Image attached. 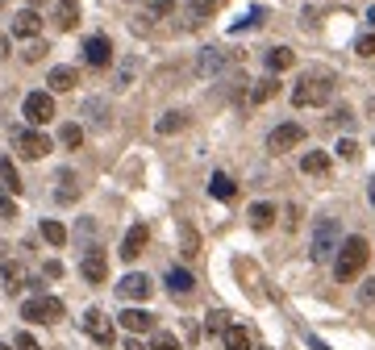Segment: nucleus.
Segmentation results:
<instances>
[{"mask_svg":"<svg viewBox=\"0 0 375 350\" xmlns=\"http://www.w3.org/2000/svg\"><path fill=\"white\" fill-rule=\"evenodd\" d=\"M0 276H4V292H8V296L25 288V267H21V263H4V271H0Z\"/></svg>","mask_w":375,"mask_h":350,"instance_id":"obj_23","label":"nucleus"},{"mask_svg":"<svg viewBox=\"0 0 375 350\" xmlns=\"http://www.w3.org/2000/svg\"><path fill=\"white\" fill-rule=\"evenodd\" d=\"M58 142H63L67 150H79V142H83V129L71 121V125H63V129H58Z\"/></svg>","mask_w":375,"mask_h":350,"instance_id":"obj_31","label":"nucleus"},{"mask_svg":"<svg viewBox=\"0 0 375 350\" xmlns=\"http://www.w3.org/2000/svg\"><path fill=\"white\" fill-rule=\"evenodd\" d=\"M184 125H188V117H184V113H163L154 129H159V134H179Z\"/></svg>","mask_w":375,"mask_h":350,"instance_id":"obj_29","label":"nucleus"},{"mask_svg":"<svg viewBox=\"0 0 375 350\" xmlns=\"http://www.w3.org/2000/svg\"><path fill=\"white\" fill-rule=\"evenodd\" d=\"M338 154H342V159H359V142H355V138H342V142H338Z\"/></svg>","mask_w":375,"mask_h":350,"instance_id":"obj_39","label":"nucleus"},{"mask_svg":"<svg viewBox=\"0 0 375 350\" xmlns=\"http://www.w3.org/2000/svg\"><path fill=\"white\" fill-rule=\"evenodd\" d=\"M83 58H88V67H96V71L109 67V63H113V42H109L104 33L88 38V42H83Z\"/></svg>","mask_w":375,"mask_h":350,"instance_id":"obj_11","label":"nucleus"},{"mask_svg":"<svg viewBox=\"0 0 375 350\" xmlns=\"http://www.w3.org/2000/svg\"><path fill=\"white\" fill-rule=\"evenodd\" d=\"M301 142H305V125L288 121V125H276V129H271V138H267V150L284 154V150H292V146H301Z\"/></svg>","mask_w":375,"mask_h":350,"instance_id":"obj_8","label":"nucleus"},{"mask_svg":"<svg viewBox=\"0 0 375 350\" xmlns=\"http://www.w3.org/2000/svg\"><path fill=\"white\" fill-rule=\"evenodd\" d=\"M54 196H58L63 205H71V200L79 196V184H75V175H71V171H63V175H58V192H54Z\"/></svg>","mask_w":375,"mask_h":350,"instance_id":"obj_28","label":"nucleus"},{"mask_svg":"<svg viewBox=\"0 0 375 350\" xmlns=\"http://www.w3.org/2000/svg\"><path fill=\"white\" fill-rule=\"evenodd\" d=\"M13 146H17V154L21 159H46L50 154V138L42 134V125H33V129H13Z\"/></svg>","mask_w":375,"mask_h":350,"instance_id":"obj_4","label":"nucleus"},{"mask_svg":"<svg viewBox=\"0 0 375 350\" xmlns=\"http://www.w3.org/2000/svg\"><path fill=\"white\" fill-rule=\"evenodd\" d=\"M276 92H280V83H276V79H259V83L250 88V100H255V104H263V100H271Z\"/></svg>","mask_w":375,"mask_h":350,"instance_id":"obj_30","label":"nucleus"},{"mask_svg":"<svg viewBox=\"0 0 375 350\" xmlns=\"http://www.w3.org/2000/svg\"><path fill=\"white\" fill-rule=\"evenodd\" d=\"M83 330H88L100 347H113V342H117V330H113V321H109L100 309H88V313H83Z\"/></svg>","mask_w":375,"mask_h":350,"instance_id":"obj_9","label":"nucleus"},{"mask_svg":"<svg viewBox=\"0 0 375 350\" xmlns=\"http://www.w3.org/2000/svg\"><path fill=\"white\" fill-rule=\"evenodd\" d=\"M0 180L8 184V192H21V180H17V167L8 159H0Z\"/></svg>","mask_w":375,"mask_h":350,"instance_id":"obj_35","label":"nucleus"},{"mask_svg":"<svg viewBox=\"0 0 375 350\" xmlns=\"http://www.w3.org/2000/svg\"><path fill=\"white\" fill-rule=\"evenodd\" d=\"M0 217H17V200L8 192H0Z\"/></svg>","mask_w":375,"mask_h":350,"instance_id":"obj_41","label":"nucleus"},{"mask_svg":"<svg viewBox=\"0 0 375 350\" xmlns=\"http://www.w3.org/2000/svg\"><path fill=\"white\" fill-rule=\"evenodd\" d=\"M179 255H184V259H196V255H200V234H196L188 221L179 225Z\"/></svg>","mask_w":375,"mask_h":350,"instance_id":"obj_22","label":"nucleus"},{"mask_svg":"<svg viewBox=\"0 0 375 350\" xmlns=\"http://www.w3.org/2000/svg\"><path fill=\"white\" fill-rule=\"evenodd\" d=\"M125 350H150V347H142V342H138V334H129V338H125Z\"/></svg>","mask_w":375,"mask_h":350,"instance_id":"obj_45","label":"nucleus"},{"mask_svg":"<svg viewBox=\"0 0 375 350\" xmlns=\"http://www.w3.org/2000/svg\"><path fill=\"white\" fill-rule=\"evenodd\" d=\"M146 8H150L154 17H167V13H175V0H150Z\"/></svg>","mask_w":375,"mask_h":350,"instance_id":"obj_40","label":"nucleus"},{"mask_svg":"<svg viewBox=\"0 0 375 350\" xmlns=\"http://www.w3.org/2000/svg\"><path fill=\"white\" fill-rule=\"evenodd\" d=\"M150 350H179V342H175V334H167V330H154V338H150Z\"/></svg>","mask_w":375,"mask_h":350,"instance_id":"obj_36","label":"nucleus"},{"mask_svg":"<svg viewBox=\"0 0 375 350\" xmlns=\"http://www.w3.org/2000/svg\"><path fill=\"white\" fill-rule=\"evenodd\" d=\"M46 50H50V46H46V42H29V46H25V50H21V58H25V63H38V58H42V54H46Z\"/></svg>","mask_w":375,"mask_h":350,"instance_id":"obj_37","label":"nucleus"},{"mask_svg":"<svg viewBox=\"0 0 375 350\" xmlns=\"http://www.w3.org/2000/svg\"><path fill=\"white\" fill-rule=\"evenodd\" d=\"M42 238H46L50 246H63V242H67V230H63L58 221H42Z\"/></svg>","mask_w":375,"mask_h":350,"instance_id":"obj_34","label":"nucleus"},{"mask_svg":"<svg viewBox=\"0 0 375 350\" xmlns=\"http://www.w3.org/2000/svg\"><path fill=\"white\" fill-rule=\"evenodd\" d=\"M355 54H363V58H375V33H363V38L355 42Z\"/></svg>","mask_w":375,"mask_h":350,"instance_id":"obj_38","label":"nucleus"},{"mask_svg":"<svg viewBox=\"0 0 375 350\" xmlns=\"http://www.w3.org/2000/svg\"><path fill=\"white\" fill-rule=\"evenodd\" d=\"M142 246H146V225H129L125 238H121V259L134 263V259L142 255Z\"/></svg>","mask_w":375,"mask_h":350,"instance_id":"obj_14","label":"nucleus"},{"mask_svg":"<svg viewBox=\"0 0 375 350\" xmlns=\"http://www.w3.org/2000/svg\"><path fill=\"white\" fill-rule=\"evenodd\" d=\"M46 83H50V92H71L79 83V75H75V67H54L46 75Z\"/></svg>","mask_w":375,"mask_h":350,"instance_id":"obj_16","label":"nucleus"},{"mask_svg":"<svg viewBox=\"0 0 375 350\" xmlns=\"http://www.w3.org/2000/svg\"><path fill=\"white\" fill-rule=\"evenodd\" d=\"M246 217H250V225H255V230H271V225H276V205L259 200V205H250V213H246Z\"/></svg>","mask_w":375,"mask_h":350,"instance_id":"obj_19","label":"nucleus"},{"mask_svg":"<svg viewBox=\"0 0 375 350\" xmlns=\"http://www.w3.org/2000/svg\"><path fill=\"white\" fill-rule=\"evenodd\" d=\"M150 292H154V284H150L146 276H125V280L117 284V296H121V301H146Z\"/></svg>","mask_w":375,"mask_h":350,"instance_id":"obj_12","label":"nucleus"},{"mask_svg":"<svg viewBox=\"0 0 375 350\" xmlns=\"http://www.w3.org/2000/svg\"><path fill=\"white\" fill-rule=\"evenodd\" d=\"M301 171H305V175H326V171H330V154H326V150H309V154L301 159Z\"/></svg>","mask_w":375,"mask_h":350,"instance_id":"obj_21","label":"nucleus"},{"mask_svg":"<svg viewBox=\"0 0 375 350\" xmlns=\"http://www.w3.org/2000/svg\"><path fill=\"white\" fill-rule=\"evenodd\" d=\"M21 113H25L29 125H46V121H54V96L50 92H29L25 104H21Z\"/></svg>","mask_w":375,"mask_h":350,"instance_id":"obj_7","label":"nucleus"},{"mask_svg":"<svg viewBox=\"0 0 375 350\" xmlns=\"http://www.w3.org/2000/svg\"><path fill=\"white\" fill-rule=\"evenodd\" d=\"M221 4H225V0H192V4H188V13H192L196 21H205V17H213Z\"/></svg>","mask_w":375,"mask_h":350,"instance_id":"obj_33","label":"nucleus"},{"mask_svg":"<svg viewBox=\"0 0 375 350\" xmlns=\"http://www.w3.org/2000/svg\"><path fill=\"white\" fill-rule=\"evenodd\" d=\"M367 259H372V246H367V238H346L342 246H338V259H334V276L342 280V284H351V280H359L363 276V267H367Z\"/></svg>","mask_w":375,"mask_h":350,"instance_id":"obj_1","label":"nucleus"},{"mask_svg":"<svg viewBox=\"0 0 375 350\" xmlns=\"http://www.w3.org/2000/svg\"><path fill=\"white\" fill-rule=\"evenodd\" d=\"M338 246H342V225H338L334 217H321V221L313 225V242H309L313 263H330V259H338Z\"/></svg>","mask_w":375,"mask_h":350,"instance_id":"obj_3","label":"nucleus"},{"mask_svg":"<svg viewBox=\"0 0 375 350\" xmlns=\"http://www.w3.org/2000/svg\"><path fill=\"white\" fill-rule=\"evenodd\" d=\"M79 271H83V280H88V284H104V280H109V259H104V250H100V246L83 250Z\"/></svg>","mask_w":375,"mask_h":350,"instance_id":"obj_10","label":"nucleus"},{"mask_svg":"<svg viewBox=\"0 0 375 350\" xmlns=\"http://www.w3.org/2000/svg\"><path fill=\"white\" fill-rule=\"evenodd\" d=\"M21 317L25 321H42V326H54V321H63V301H54V296H33V301H25L21 305Z\"/></svg>","mask_w":375,"mask_h":350,"instance_id":"obj_5","label":"nucleus"},{"mask_svg":"<svg viewBox=\"0 0 375 350\" xmlns=\"http://www.w3.org/2000/svg\"><path fill=\"white\" fill-rule=\"evenodd\" d=\"M221 338H225V350H255V347H250V334H246L242 326H230Z\"/></svg>","mask_w":375,"mask_h":350,"instance_id":"obj_27","label":"nucleus"},{"mask_svg":"<svg viewBox=\"0 0 375 350\" xmlns=\"http://www.w3.org/2000/svg\"><path fill=\"white\" fill-rule=\"evenodd\" d=\"M330 92H334V75L313 71L292 88V104L296 109H317V104H330Z\"/></svg>","mask_w":375,"mask_h":350,"instance_id":"obj_2","label":"nucleus"},{"mask_svg":"<svg viewBox=\"0 0 375 350\" xmlns=\"http://www.w3.org/2000/svg\"><path fill=\"white\" fill-rule=\"evenodd\" d=\"M292 63H296V54H292L288 46H271V50H267V67H271V71H288Z\"/></svg>","mask_w":375,"mask_h":350,"instance_id":"obj_24","label":"nucleus"},{"mask_svg":"<svg viewBox=\"0 0 375 350\" xmlns=\"http://www.w3.org/2000/svg\"><path fill=\"white\" fill-rule=\"evenodd\" d=\"M38 33H42V17L33 8H21L13 17V38H38Z\"/></svg>","mask_w":375,"mask_h":350,"instance_id":"obj_13","label":"nucleus"},{"mask_svg":"<svg viewBox=\"0 0 375 350\" xmlns=\"http://www.w3.org/2000/svg\"><path fill=\"white\" fill-rule=\"evenodd\" d=\"M230 67H234V54L221 50V46H209V50H200V58H196V75H205V79L225 75Z\"/></svg>","mask_w":375,"mask_h":350,"instance_id":"obj_6","label":"nucleus"},{"mask_svg":"<svg viewBox=\"0 0 375 350\" xmlns=\"http://www.w3.org/2000/svg\"><path fill=\"white\" fill-rule=\"evenodd\" d=\"M83 117H88V125H96V129H109V109H104V100H100V96L83 100Z\"/></svg>","mask_w":375,"mask_h":350,"instance_id":"obj_18","label":"nucleus"},{"mask_svg":"<svg viewBox=\"0 0 375 350\" xmlns=\"http://www.w3.org/2000/svg\"><path fill=\"white\" fill-rule=\"evenodd\" d=\"M167 288H171V296H192L196 280H192L184 267H171V271H167Z\"/></svg>","mask_w":375,"mask_h":350,"instance_id":"obj_17","label":"nucleus"},{"mask_svg":"<svg viewBox=\"0 0 375 350\" xmlns=\"http://www.w3.org/2000/svg\"><path fill=\"white\" fill-rule=\"evenodd\" d=\"M75 21H79V4L75 0H58L54 4V25L58 29H75Z\"/></svg>","mask_w":375,"mask_h":350,"instance_id":"obj_20","label":"nucleus"},{"mask_svg":"<svg viewBox=\"0 0 375 350\" xmlns=\"http://www.w3.org/2000/svg\"><path fill=\"white\" fill-rule=\"evenodd\" d=\"M29 4H38V0H29Z\"/></svg>","mask_w":375,"mask_h":350,"instance_id":"obj_48","label":"nucleus"},{"mask_svg":"<svg viewBox=\"0 0 375 350\" xmlns=\"http://www.w3.org/2000/svg\"><path fill=\"white\" fill-rule=\"evenodd\" d=\"M359 296H363V301H367V305H372V301H375V280H367V288H363V292H359Z\"/></svg>","mask_w":375,"mask_h":350,"instance_id":"obj_44","label":"nucleus"},{"mask_svg":"<svg viewBox=\"0 0 375 350\" xmlns=\"http://www.w3.org/2000/svg\"><path fill=\"white\" fill-rule=\"evenodd\" d=\"M334 121H338V125H351V121H355V113H351V109H338V113H334Z\"/></svg>","mask_w":375,"mask_h":350,"instance_id":"obj_43","label":"nucleus"},{"mask_svg":"<svg viewBox=\"0 0 375 350\" xmlns=\"http://www.w3.org/2000/svg\"><path fill=\"white\" fill-rule=\"evenodd\" d=\"M13 347H17V350H42L38 342H33V338H29V334H25V330H21V334L13 338Z\"/></svg>","mask_w":375,"mask_h":350,"instance_id":"obj_42","label":"nucleus"},{"mask_svg":"<svg viewBox=\"0 0 375 350\" xmlns=\"http://www.w3.org/2000/svg\"><path fill=\"white\" fill-rule=\"evenodd\" d=\"M367 196H372V205H375V175L367 180Z\"/></svg>","mask_w":375,"mask_h":350,"instance_id":"obj_46","label":"nucleus"},{"mask_svg":"<svg viewBox=\"0 0 375 350\" xmlns=\"http://www.w3.org/2000/svg\"><path fill=\"white\" fill-rule=\"evenodd\" d=\"M209 192H213V196H217V200H230V196H234V192H238V188H234V180H230V175H225V171H217V175H213V180H209Z\"/></svg>","mask_w":375,"mask_h":350,"instance_id":"obj_26","label":"nucleus"},{"mask_svg":"<svg viewBox=\"0 0 375 350\" xmlns=\"http://www.w3.org/2000/svg\"><path fill=\"white\" fill-rule=\"evenodd\" d=\"M134 75H138V58H121V67H117V75H113V88L125 92V88L134 83Z\"/></svg>","mask_w":375,"mask_h":350,"instance_id":"obj_25","label":"nucleus"},{"mask_svg":"<svg viewBox=\"0 0 375 350\" xmlns=\"http://www.w3.org/2000/svg\"><path fill=\"white\" fill-rule=\"evenodd\" d=\"M205 330H209V334H225V330H230V313H225V309H213V313L205 317Z\"/></svg>","mask_w":375,"mask_h":350,"instance_id":"obj_32","label":"nucleus"},{"mask_svg":"<svg viewBox=\"0 0 375 350\" xmlns=\"http://www.w3.org/2000/svg\"><path fill=\"white\" fill-rule=\"evenodd\" d=\"M121 326H125L129 334H150V330H154V317H150L146 309H125V313H121Z\"/></svg>","mask_w":375,"mask_h":350,"instance_id":"obj_15","label":"nucleus"},{"mask_svg":"<svg viewBox=\"0 0 375 350\" xmlns=\"http://www.w3.org/2000/svg\"><path fill=\"white\" fill-rule=\"evenodd\" d=\"M0 350H8V347H4V342H0Z\"/></svg>","mask_w":375,"mask_h":350,"instance_id":"obj_47","label":"nucleus"}]
</instances>
